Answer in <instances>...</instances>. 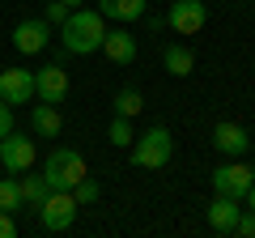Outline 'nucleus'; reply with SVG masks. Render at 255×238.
<instances>
[{
    "instance_id": "nucleus-6",
    "label": "nucleus",
    "mask_w": 255,
    "mask_h": 238,
    "mask_svg": "<svg viewBox=\"0 0 255 238\" xmlns=\"http://www.w3.org/2000/svg\"><path fill=\"white\" fill-rule=\"evenodd\" d=\"M251 183H255L251 166H243V162H226V166L213 170V192H217V196H234V200H243Z\"/></svg>"
},
{
    "instance_id": "nucleus-27",
    "label": "nucleus",
    "mask_w": 255,
    "mask_h": 238,
    "mask_svg": "<svg viewBox=\"0 0 255 238\" xmlns=\"http://www.w3.org/2000/svg\"><path fill=\"white\" fill-rule=\"evenodd\" d=\"M60 4H68V9H73V4H85V0H60Z\"/></svg>"
},
{
    "instance_id": "nucleus-21",
    "label": "nucleus",
    "mask_w": 255,
    "mask_h": 238,
    "mask_svg": "<svg viewBox=\"0 0 255 238\" xmlns=\"http://www.w3.org/2000/svg\"><path fill=\"white\" fill-rule=\"evenodd\" d=\"M73 196H77V204H94V200H98V196H102V187H98V183H94L90 174H85L81 183H77V187H73Z\"/></svg>"
},
{
    "instance_id": "nucleus-2",
    "label": "nucleus",
    "mask_w": 255,
    "mask_h": 238,
    "mask_svg": "<svg viewBox=\"0 0 255 238\" xmlns=\"http://www.w3.org/2000/svg\"><path fill=\"white\" fill-rule=\"evenodd\" d=\"M43 179L51 183V192H73L77 183L85 179V157L77 153V149H51L43 162Z\"/></svg>"
},
{
    "instance_id": "nucleus-23",
    "label": "nucleus",
    "mask_w": 255,
    "mask_h": 238,
    "mask_svg": "<svg viewBox=\"0 0 255 238\" xmlns=\"http://www.w3.org/2000/svg\"><path fill=\"white\" fill-rule=\"evenodd\" d=\"M9 132H13V107H9L4 98H0V140L9 136Z\"/></svg>"
},
{
    "instance_id": "nucleus-13",
    "label": "nucleus",
    "mask_w": 255,
    "mask_h": 238,
    "mask_svg": "<svg viewBox=\"0 0 255 238\" xmlns=\"http://www.w3.org/2000/svg\"><path fill=\"white\" fill-rule=\"evenodd\" d=\"M98 51L107 55L111 64H132V60H136V34H128V30H107V38H102Z\"/></svg>"
},
{
    "instance_id": "nucleus-11",
    "label": "nucleus",
    "mask_w": 255,
    "mask_h": 238,
    "mask_svg": "<svg viewBox=\"0 0 255 238\" xmlns=\"http://www.w3.org/2000/svg\"><path fill=\"white\" fill-rule=\"evenodd\" d=\"M204 21H209L204 0H179V4H170V26L179 30V34H200Z\"/></svg>"
},
{
    "instance_id": "nucleus-9",
    "label": "nucleus",
    "mask_w": 255,
    "mask_h": 238,
    "mask_svg": "<svg viewBox=\"0 0 255 238\" xmlns=\"http://www.w3.org/2000/svg\"><path fill=\"white\" fill-rule=\"evenodd\" d=\"M34 98L60 107V102L68 98V73H64L60 64H47L43 73H34Z\"/></svg>"
},
{
    "instance_id": "nucleus-8",
    "label": "nucleus",
    "mask_w": 255,
    "mask_h": 238,
    "mask_svg": "<svg viewBox=\"0 0 255 238\" xmlns=\"http://www.w3.org/2000/svg\"><path fill=\"white\" fill-rule=\"evenodd\" d=\"M47 38H51V26H47V17H26L13 26V47H17L21 55H38L47 47Z\"/></svg>"
},
{
    "instance_id": "nucleus-22",
    "label": "nucleus",
    "mask_w": 255,
    "mask_h": 238,
    "mask_svg": "<svg viewBox=\"0 0 255 238\" xmlns=\"http://www.w3.org/2000/svg\"><path fill=\"white\" fill-rule=\"evenodd\" d=\"M234 234H243V238H255V213H251V209H243V217H238Z\"/></svg>"
},
{
    "instance_id": "nucleus-4",
    "label": "nucleus",
    "mask_w": 255,
    "mask_h": 238,
    "mask_svg": "<svg viewBox=\"0 0 255 238\" xmlns=\"http://www.w3.org/2000/svg\"><path fill=\"white\" fill-rule=\"evenodd\" d=\"M77 209H81V204H77L73 192H51L43 204H38V221H43L47 234H64V230L77 221Z\"/></svg>"
},
{
    "instance_id": "nucleus-17",
    "label": "nucleus",
    "mask_w": 255,
    "mask_h": 238,
    "mask_svg": "<svg viewBox=\"0 0 255 238\" xmlns=\"http://www.w3.org/2000/svg\"><path fill=\"white\" fill-rule=\"evenodd\" d=\"M17 187H21V204H30V209H38L51 196V183L43 174H17Z\"/></svg>"
},
{
    "instance_id": "nucleus-24",
    "label": "nucleus",
    "mask_w": 255,
    "mask_h": 238,
    "mask_svg": "<svg viewBox=\"0 0 255 238\" xmlns=\"http://www.w3.org/2000/svg\"><path fill=\"white\" fill-rule=\"evenodd\" d=\"M64 17H68V4H60V0H55V4H47V21H55V26H60Z\"/></svg>"
},
{
    "instance_id": "nucleus-3",
    "label": "nucleus",
    "mask_w": 255,
    "mask_h": 238,
    "mask_svg": "<svg viewBox=\"0 0 255 238\" xmlns=\"http://www.w3.org/2000/svg\"><path fill=\"white\" fill-rule=\"evenodd\" d=\"M170 157H174V140H170V132L162 123L132 140V166H140V170H162Z\"/></svg>"
},
{
    "instance_id": "nucleus-28",
    "label": "nucleus",
    "mask_w": 255,
    "mask_h": 238,
    "mask_svg": "<svg viewBox=\"0 0 255 238\" xmlns=\"http://www.w3.org/2000/svg\"><path fill=\"white\" fill-rule=\"evenodd\" d=\"M251 179H255V166H251Z\"/></svg>"
},
{
    "instance_id": "nucleus-1",
    "label": "nucleus",
    "mask_w": 255,
    "mask_h": 238,
    "mask_svg": "<svg viewBox=\"0 0 255 238\" xmlns=\"http://www.w3.org/2000/svg\"><path fill=\"white\" fill-rule=\"evenodd\" d=\"M60 38H64V51L68 55H90L102 47L107 38V17L98 9H68V17L60 21Z\"/></svg>"
},
{
    "instance_id": "nucleus-26",
    "label": "nucleus",
    "mask_w": 255,
    "mask_h": 238,
    "mask_svg": "<svg viewBox=\"0 0 255 238\" xmlns=\"http://www.w3.org/2000/svg\"><path fill=\"white\" fill-rule=\"evenodd\" d=\"M243 200H247V204H251V213H255V183H251V187H247V196H243Z\"/></svg>"
},
{
    "instance_id": "nucleus-18",
    "label": "nucleus",
    "mask_w": 255,
    "mask_h": 238,
    "mask_svg": "<svg viewBox=\"0 0 255 238\" xmlns=\"http://www.w3.org/2000/svg\"><path fill=\"white\" fill-rule=\"evenodd\" d=\"M140 111H145V98H140L136 90H119V94H115V115H128V119H132V115H140Z\"/></svg>"
},
{
    "instance_id": "nucleus-15",
    "label": "nucleus",
    "mask_w": 255,
    "mask_h": 238,
    "mask_svg": "<svg viewBox=\"0 0 255 238\" xmlns=\"http://www.w3.org/2000/svg\"><path fill=\"white\" fill-rule=\"evenodd\" d=\"M98 13L111 21H136L145 17V0H98Z\"/></svg>"
},
{
    "instance_id": "nucleus-25",
    "label": "nucleus",
    "mask_w": 255,
    "mask_h": 238,
    "mask_svg": "<svg viewBox=\"0 0 255 238\" xmlns=\"http://www.w3.org/2000/svg\"><path fill=\"white\" fill-rule=\"evenodd\" d=\"M13 234H17V226H13V213L0 209V238H13Z\"/></svg>"
},
{
    "instance_id": "nucleus-5",
    "label": "nucleus",
    "mask_w": 255,
    "mask_h": 238,
    "mask_svg": "<svg viewBox=\"0 0 255 238\" xmlns=\"http://www.w3.org/2000/svg\"><path fill=\"white\" fill-rule=\"evenodd\" d=\"M34 157H38V149H34V140H30V136L9 132V136L0 140V166H4L9 174H26L30 166H34Z\"/></svg>"
},
{
    "instance_id": "nucleus-19",
    "label": "nucleus",
    "mask_w": 255,
    "mask_h": 238,
    "mask_svg": "<svg viewBox=\"0 0 255 238\" xmlns=\"http://www.w3.org/2000/svg\"><path fill=\"white\" fill-rule=\"evenodd\" d=\"M132 140H136V136H132V119H128V115H115V119H111V145L124 149V145H132Z\"/></svg>"
},
{
    "instance_id": "nucleus-10",
    "label": "nucleus",
    "mask_w": 255,
    "mask_h": 238,
    "mask_svg": "<svg viewBox=\"0 0 255 238\" xmlns=\"http://www.w3.org/2000/svg\"><path fill=\"white\" fill-rule=\"evenodd\" d=\"M213 149L226 157H243L247 149H251V136H247L243 123H234V119H221L217 128H213Z\"/></svg>"
},
{
    "instance_id": "nucleus-20",
    "label": "nucleus",
    "mask_w": 255,
    "mask_h": 238,
    "mask_svg": "<svg viewBox=\"0 0 255 238\" xmlns=\"http://www.w3.org/2000/svg\"><path fill=\"white\" fill-rule=\"evenodd\" d=\"M0 209H4V213L21 209V187H17V179H0Z\"/></svg>"
},
{
    "instance_id": "nucleus-12",
    "label": "nucleus",
    "mask_w": 255,
    "mask_h": 238,
    "mask_svg": "<svg viewBox=\"0 0 255 238\" xmlns=\"http://www.w3.org/2000/svg\"><path fill=\"white\" fill-rule=\"evenodd\" d=\"M238 217H243V209H238L234 196H213V204H209V226H213V234H234Z\"/></svg>"
},
{
    "instance_id": "nucleus-7",
    "label": "nucleus",
    "mask_w": 255,
    "mask_h": 238,
    "mask_svg": "<svg viewBox=\"0 0 255 238\" xmlns=\"http://www.w3.org/2000/svg\"><path fill=\"white\" fill-rule=\"evenodd\" d=\"M0 98L9 107H26L34 98V73L30 68H4L0 73Z\"/></svg>"
},
{
    "instance_id": "nucleus-14",
    "label": "nucleus",
    "mask_w": 255,
    "mask_h": 238,
    "mask_svg": "<svg viewBox=\"0 0 255 238\" xmlns=\"http://www.w3.org/2000/svg\"><path fill=\"white\" fill-rule=\"evenodd\" d=\"M30 123H34V132H38V136H47V140H55V136H60V128H64L60 111H55L51 102H38V107L30 111Z\"/></svg>"
},
{
    "instance_id": "nucleus-16",
    "label": "nucleus",
    "mask_w": 255,
    "mask_h": 238,
    "mask_svg": "<svg viewBox=\"0 0 255 238\" xmlns=\"http://www.w3.org/2000/svg\"><path fill=\"white\" fill-rule=\"evenodd\" d=\"M162 64H166V73H170V77H187L191 68H196V55H191V47L170 43V47L162 51Z\"/></svg>"
}]
</instances>
